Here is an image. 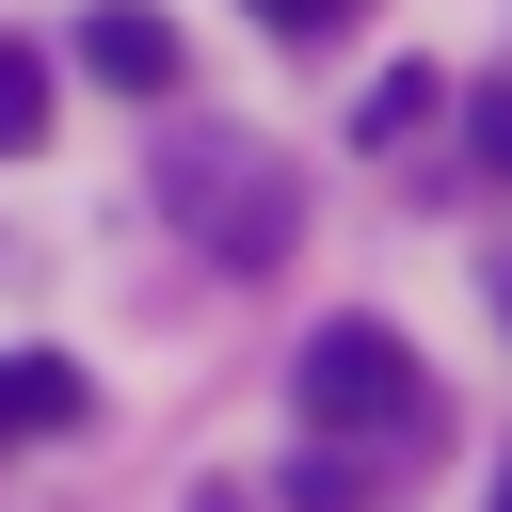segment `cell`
<instances>
[{"instance_id": "obj_4", "label": "cell", "mask_w": 512, "mask_h": 512, "mask_svg": "<svg viewBox=\"0 0 512 512\" xmlns=\"http://www.w3.org/2000/svg\"><path fill=\"white\" fill-rule=\"evenodd\" d=\"M0 432L32 448V432H80V368L64 352H0Z\"/></svg>"}, {"instance_id": "obj_1", "label": "cell", "mask_w": 512, "mask_h": 512, "mask_svg": "<svg viewBox=\"0 0 512 512\" xmlns=\"http://www.w3.org/2000/svg\"><path fill=\"white\" fill-rule=\"evenodd\" d=\"M288 384H304V432H336V448H368V432H416V352H400L384 320H320Z\"/></svg>"}, {"instance_id": "obj_6", "label": "cell", "mask_w": 512, "mask_h": 512, "mask_svg": "<svg viewBox=\"0 0 512 512\" xmlns=\"http://www.w3.org/2000/svg\"><path fill=\"white\" fill-rule=\"evenodd\" d=\"M368 0H256V32H288V48H320V32H352Z\"/></svg>"}, {"instance_id": "obj_5", "label": "cell", "mask_w": 512, "mask_h": 512, "mask_svg": "<svg viewBox=\"0 0 512 512\" xmlns=\"http://www.w3.org/2000/svg\"><path fill=\"white\" fill-rule=\"evenodd\" d=\"M16 144H48V64H32V48H0V160H16Z\"/></svg>"}, {"instance_id": "obj_7", "label": "cell", "mask_w": 512, "mask_h": 512, "mask_svg": "<svg viewBox=\"0 0 512 512\" xmlns=\"http://www.w3.org/2000/svg\"><path fill=\"white\" fill-rule=\"evenodd\" d=\"M464 144H480V160L512 176V80H480V96H464Z\"/></svg>"}, {"instance_id": "obj_9", "label": "cell", "mask_w": 512, "mask_h": 512, "mask_svg": "<svg viewBox=\"0 0 512 512\" xmlns=\"http://www.w3.org/2000/svg\"><path fill=\"white\" fill-rule=\"evenodd\" d=\"M496 304H512V272H496Z\"/></svg>"}, {"instance_id": "obj_3", "label": "cell", "mask_w": 512, "mask_h": 512, "mask_svg": "<svg viewBox=\"0 0 512 512\" xmlns=\"http://www.w3.org/2000/svg\"><path fill=\"white\" fill-rule=\"evenodd\" d=\"M80 80H112V96H176V16L96 0V16H80Z\"/></svg>"}, {"instance_id": "obj_2", "label": "cell", "mask_w": 512, "mask_h": 512, "mask_svg": "<svg viewBox=\"0 0 512 512\" xmlns=\"http://www.w3.org/2000/svg\"><path fill=\"white\" fill-rule=\"evenodd\" d=\"M176 208H208V224H224V272H256V256L288 240V192H272L256 160H224V144H176Z\"/></svg>"}, {"instance_id": "obj_8", "label": "cell", "mask_w": 512, "mask_h": 512, "mask_svg": "<svg viewBox=\"0 0 512 512\" xmlns=\"http://www.w3.org/2000/svg\"><path fill=\"white\" fill-rule=\"evenodd\" d=\"M288 512H352V464H320V448H304V480H288Z\"/></svg>"}, {"instance_id": "obj_10", "label": "cell", "mask_w": 512, "mask_h": 512, "mask_svg": "<svg viewBox=\"0 0 512 512\" xmlns=\"http://www.w3.org/2000/svg\"><path fill=\"white\" fill-rule=\"evenodd\" d=\"M496 512H512V480H496Z\"/></svg>"}]
</instances>
